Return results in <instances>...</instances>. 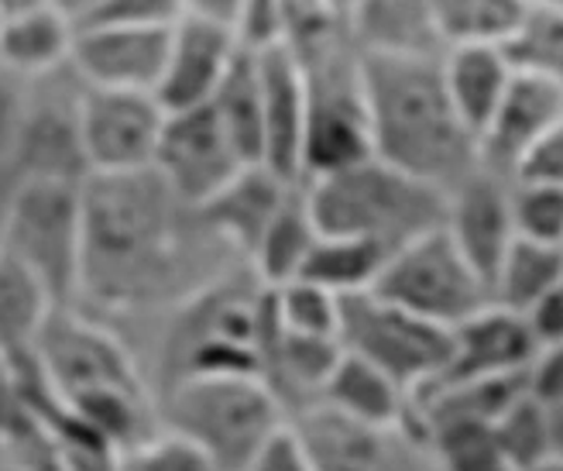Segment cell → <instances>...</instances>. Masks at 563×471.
Wrapping results in <instances>:
<instances>
[{"label": "cell", "instance_id": "1", "mask_svg": "<svg viewBox=\"0 0 563 471\" xmlns=\"http://www.w3.org/2000/svg\"><path fill=\"white\" fill-rule=\"evenodd\" d=\"M247 262L203 210L183 204L155 169L82 183V280L76 307L137 341Z\"/></svg>", "mask_w": 563, "mask_h": 471}, {"label": "cell", "instance_id": "2", "mask_svg": "<svg viewBox=\"0 0 563 471\" xmlns=\"http://www.w3.org/2000/svg\"><path fill=\"white\" fill-rule=\"evenodd\" d=\"M364 87L382 162L446 193L482 165L477 138L450 103L443 55H364Z\"/></svg>", "mask_w": 563, "mask_h": 471}, {"label": "cell", "instance_id": "3", "mask_svg": "<svg viewBox=\"0 0 563 471\" xmlns=\"http://www.w3.org/2000/svg\"><path fill=\"white\" fill-rule=\"evenodd\" d=\"M302 183L320 234L372 241L388 255L446 224V189L422 183L378 155Z\"/></svg>", "mask_w": 563, "mask_h": 471}, {"label": "cell", "instance_id": "4", "mask_svg": "<svg viewBox=\"0 0 563 471\" xmlns=\"http://www.w3.org/2000/svg\"><path fill=\"white\" fill-rule=\"evenodd\" d=\"M306 87L302 179L330 176L375 155L364 55L347 28L333 21L289 45Z\"/></svg>", "mask_w": 563, "mask_h": 471}, {"label": "cell", "instance_id": "5", "mask_svg": "<svg viewBox=\"0 0 563 471\" xmlns=\"http://www.w3.org/2000/svg\"><path fill=\"white\" fill-rule=\"evenodd\" d=\"M158 417L217 471H244L289 413L262 375H189L158 393Z\"/></svg>", "mask_w": 563, "mask_h": 471}, {"label": "cell", "instance_id": "6", "mask_svg": "<svg viewBox=\"0 0 563 471\" xmlns=\"http://www.w3.org/2000/svg\"><path fill=\"white\" fill-rule=\"evenodd\" d=\"M55 299L76 307L82 280V183L24 179L4 252Z\"/></svg>", "mask_w": 563, "mask_h": 471}, {"label": "cell", "instance_id": "7", "mask_svg": "<svg viewBox=\"0 0 563 471\" xmlns=\"http://www.w3.org/2000/svg\"><path fill=\"white\" fill-rule=\"evenodd\" d=\"M336 341L347 354L399 382L412 399L446 369L450 351H454V330L422 320L368 289L341 299Z\"/></svg>", "mask_w": 563, "mask_h": 471}, {"label": "cell", "instance_id": "8", "mask_svg": "<svg viewBox=\"0 0 563 471\" xmlns=\"http://www.w3.org/2000/svg\"><path fill=\"white\" fill-rule=\"evenodd\" d=\"M372 293L446 330H454L492 303L488 283L474 272L443 228L391 252Z\"/></svg>", "mask_w": 563, "mask_h": 471}, {"label": "cell", "instance_id": "9", "mask_svg": "<svg viewBox=\"0 0 563 471\" xmlns=\"http://www.w3.org/2000/svg\"><path fill=\"white\" fill-rule=\"evenodd\" d=\"M82 90L87 83L73 73V66L27 79V110L14 155L24 179H90L82 152Z\"/></svg>", "mask_w": 563, "mask_h": 471}, {"label": "cell", "instance_id": "10", "mask_svg": "<svg viewBox=\"0 0 563 471\" xmlns=\"http://www.w3.org/2000/svg\"><path fill=\"white\" fill-rule=\"evenodd\" d=\"M165 118L168 110L145 90H82V152L90 176L152 169Z\"/></svg>", "mask_w": 563, "mask_h": 471}, {"label": "cell", "instance_id": "11", "mask_svg": "<svg viewBox=\"0 0 563 471\" xmlns=\"http://www.w3.org/2000/svg\"><path fill=\"white\" fill-rule=\"evenodd\" d=\"M152 169L183 204L200 210L241 169H247V162L234 149L228 131L220 128L213 110L196 107V110H176V114L165 118Z\"/></svg>", "mask_w": 563, "mask_h": 471}, {"label": "cell", "instance_id": "12", "mask_svg": "<svg viewBox=\"0 0 563 471\" xmlns=\"http://www.w3.org/2000/svg\"><path fill=\"white\" fill-rule=\"evenodd\" d=\"M168 39H173V24H82L76 28L69 66L87 87L155 94L165 69Z\"/></svg>", "mask_w": 563, "mask_h": 471}, {"label": "cell", "instance_id": "13", "mask_svg": "<svg viewBox=\"0 0 563 471\" xmlns=\"http://www.w3.org/2000/svg\"><path fill=\"white\" fill-rule=\"evenodd\" d=\"M443 231L492 289L501 259L509 255V248L519 238L512 217V179L477 165L467 179L446 193Z\"/></svg>", "mask_w": 563, "mask_h": 471}, {"label": "cell", "instance_id": "14", "mask_svg": "<svg viewBox=\"0 0 563 471\" xmlns=\"http://www.w3.org/2000/svg\"><path fill=\"white\" fill-rule=\"evenodd\" d=\"M238 55H241V42L231 28L200 18H179L173 24L165 69L155 90L158 103L168 114L207 107L223 76L231 73Z\"/></svg>", "mask_w": 563, "mask_h": 471}, {"label": "cell", "instance_id": "15", "mask_svg": "<svg viewBox=\"0 0 563 471\" xmlns=\"http://www.w3.org/2000/svg\"><path fill=\"white\" fill-rule=\"evenodd\" d=\"M540 344L532 341L529 327L519 314H509L488 303L464 324L454 327V351L433 385L422 393L443 390V385H464V382H488L505 375H522L537 362ZM419 396V393H416Z\"/></svg>", "mask_w": 563, "mask_h": 471}, {"label": "cell", "instance_id": "16", "mask_svg": "<svg viewBox=\"0 0 563 471\" xmlns=\"http://www.w3.org/2000/svg\"><path fill=\"white\" fill-rule=\"evenodd\" d=\"M560 121H563V90L547 79L516 73L495 110V118L488 121L482 138H477L482 165L512 179L519 162Z\"/></svg>", "mask_w": 563, "mask_h": 471}, {"label": "cell", "instance_id": "17", "mask_svg": "<svg viewBox=\"0 0 563 471\" xmlns=\"http://www.w3.org/2000/svg\"><path fill=\"white\" fill-rule=\"evenodd\" d=\"M262 79V165L286 179H302V138H306V87L296 52L275 45L255 52Z\"/></svg>", "mask_w": 563, "mask_h": 471}, {"label": "cell", "instance_id": "18", "mask_svg": "<svg viewBox=\"0 0 563 471\" xmlns=\"http://www.w3.org/2000/svg\"><path fill=\"white\" fill-rule=\"evenodd\" d=\"M296 183L299 179L272 173L268 165H247L200 210L207 224L251 265V252L258 248L265 228L272 224L278 207L286 204Z\"/></svg>", "mask_w": 563, "mask_h": 471}, {"label": "cell", "instance_id": "19", "mask_svg": "<svg viewBox=\"0 0 563 471\" xmlns=\"http://www.w3.org/2000/svg\"><path fill=\"white\" fill-rule=\"evenodd\" d=\"M364 55H443L433 0H357L344 21Z\"/></svg>", "mask_w": 563, "mask_h": 471}, {"label": "cell", "instance_id": "20", "mask_svg": "<svg viewBox=\"0 0 563 471\" xmlns=\"http://www.w3.org/2000/svg\"><path fill=\"white\" fill-rule=\"evenodd\" d=\"M516 69L501 45H450L443 52V83L464 128L482 138L509 90Z\"/></svg>", "mask_w": 563, "mask_h": 471}, {"label": "cell", "instance_id": "21", "mask_svg": "<svg viewBox=\"0 0 563 471\" xmlns=\"http://www.w3.org/2000/svg\"><path fill=\"white\" fill-rule=\"evenodd\" d=\"M317 406H327L357 424L402 427L409 413V393L375 365L361 362L341 348V362L333 365Z\"/></svg>", "mask_w": 563, "mask_h": 471}, {"label": "cell", "instance_id": "22", "mask_svg": "<svg viewBox=\"0 0 563 471\" xmlns=\"http://www.w3.org/2000/svg\"><path fill=\"white\" fill-rule=\"evenodd\" d=\"M76 24L52 4L0 21V66L35 79L59 66H69Z\"/></svg>", "mask_w": 563, "mask_h": 471}, {"label": "cell", "instance_id": "23", "mask_svg": "<svg viewBox=\"0 0 563 471\" xmlns=\"http://www.w3.org/2000/svg\"><path fill=\"white\" fill-rule=\"evenodd\" d=\"M59 310L32 272L0 255V358L21 365L35 358L48 317Z\"/></svg>", "mask_w": 563, "mask_h": 471}, {"label": "cell", "instance_id": "24", "mask_svg": "<svg viewBox=\"0 0 563 471\" xmlns=\"http://www.w3.org/2000/svg\"><path fill=\"white\" fill-rule=\"evenodd\" d=\"M317 241H320V228L313 220V210H309L306 183L299 179L289 189L286 204L272 217V224L265 228L258 248L251 252V272H255L265 286L292 283L302 272Z\"/></svg>", "mask_w": 563, "mask_h": 471}, {"label": "cell", "instance_id": "25", "mask_svg": "<svg viewBox=\"0 0 563 471\" xmlns=\"http://www.w3.org/2000/svg\"><path fill=\"white\" fill-rule=\"evenodd\" d=\"M563 283V248L522 241L509 248L492 280V303L509 314H529L540 299H547Z\"/></svg>", "mask_w": 563, "mask_h": 471}, {"label": "cell", "instance_id": "26", "mask_svg": "<svg viewBox=\"0 0 563 471\" xmlns=\"http://www.w3.org/2000/svg\"><path fill=\"white\" fill-rule=\"evenodd\" d=\"M220 128L228 131L234 149L244 155L247 165H262L265 152V131H262V79L255 52L241 48L231 73L223 76L213 100L207 103Z\"/></svg>", "mask_w": 563, "mask_h": 471}, {"label": "cell", "instance_id": "27", "mask_svg": "<svg viewBox=\"0 0 563 471\" xmlns=\"http://www.w3.org/2000/svg\"><path fill=\"white\" fill-rule=\"evenodd\" d=\"M385 259H388V252H382V248L372 241L320 234V241L313 244V252H309L296 280L317 283L327 293L344 299V296L368 293L378 280Z\"/></svg>", "mask_w": 563, "mask_h": 471}, {"label": "cell", "instance_id": "28", "mask_svg": "<svg viewBox=\"0 0 563 471\" xmlns=\"http://www.w3.org/2000/svg\"><path fill=\"white\" fill-rule=\"evenodd\" d=\"M501 52L516 73L547 79L563 90V8L553 0H532Z\"/></svg>", "mask_w": 563, "mask_h": 471}, {"label": "cell", "instance_id": "29", "mask_svg": "<svg viewBox=\"0 0 563 471\" xmlns=\"http://www.w3.org/2000/svg\"><path fill=\"white\" fill-rule=\"evenodd\" d=\"M532 0H433L443 45H505Z\"/></svg>", "mask_w": 563, "mask_h": 471}, {"label": "cell", "instance_id": "30", "mask_svg": "<svg viewBox=\"0 0 563 471\" xmlns=\"http://www.w3.org/2000/svg\"><path fill=\"white\" fill-rule=\"evenodd\" d=\"M268 303L275 324L289 330V335L336 341V330H341V296L327 293L317 283L292 280L282 286H268Z\"/></svg>", "mask_w": 563, "mask_h": 471}, {"label": "cell", "instance_id": "31", "mask_svg": "<svg viewBox=\"0 0 563 471\" xmlns=\"http://www.w3.org/2000/svg\"><path fill=\"white\" fill-rule=\"evenodd\" d=\"M495 440L501 458L509 461L512 471H529L550 458V437H547V409L529 393L512 403L495 420Z\"/></svg>", "mask_w": 563, "mask_h": 471}, {"label": "cell", "instance_id": "32", "mask_svg": "<svg viewBox=\"0 0 563 471\" xmlns=\"http://www.w3.org/2000/svg\"><path fill=\"white\" fill-rule=\"evenodd\" d=\"M512 217L522 241L563 248V189L512 179Z\"/></svg>", "mask_w": 563, "mask_h": 471}, {"label": "cell", "instance_id": "33", "mask_svg": "<svg viewBox=\"0 0 563 471\" xmlns=\"http://www.w3.org/2000/svg\"><path fill=\"white\" fill-rule=\"evenodd\" d=\"M114 471H217L203 451H196L179 434L158 427L152 437L118 454Z\"/></svg>", "mask_w": 563, "mask_h": 471}, {"label": "cell", "instance_id": "34", "mask_svg": "<svg viewBox=\"0 0 563 471\" xmlns=\"http://www.w3.org/2000/svg\"><path fill=\"white\" fill-rule=\"evenodd\" d=\"M244 471H317V461L296 420H286L265 437V445L251 454Z\"/></svg>", "mask_w": 563, "mask_h": 471}, {"label": "cell", "instance_id": "35", "mask_svg": "<svg viewBox=\"0 0 563 471\" xmlns=\"http://www.w3.org/2000/svg\"><path fill=\"white\" fill-rule=\"evenodd\" d=\"M183 18L176 0H97V8L82 24H134V28H165Z\"/></svg>", "mask_w": 563, "mask_h": 471}, {"label": "cell", "instance_id": "36", "mask_svg": "<svg viewBox=\"0 0 563 471\" xmlns=\"http://www.w3.org/2000/svg\"><path fill=\"white\" fill-rule=\"evenodd\" d=\"M24 110H27V79L0 66V162L14 165Z\"/></svg>", "mask_w": 563, "mask_h": 471}, {"label": "cell", "instance_id": "37", "mask_svg": "<svg viewBox=\"0 0 563 471\" xmlns=\"http://www.w3.org/2000/svg\"><path fill=\"white\" fill-rule=\"evenodd\" d=\"M512 179L563 189V121H560L550 134L540 138L537 149H532V152L519 162V169H516Z\"/></svg>", "mask_w": 563, "mask_h": 471}, {"label": "cell", "instance_id": "38", "mask_svg": "<svg viewBox=\"0 0 563 471\" xmlns=\"http://www.w3.org/2000/svg\"><path fill=\"white\" fill-rule=\"evenodd\" d=\"M282 21H286V45L320 32V28L333 24L336 18L330 14L327 0H278Z\"/></svg>", "mask_w": 563, "mask_h": 471}, {"label": "cell", "instance_id": "39", "mask_svg": "<svg viewBox=\"0 0 563 471\" xmlns=\"http://www.w3.org/2000/svg\"><path fill=\"white\" fill-rule=\"evenodd\" d=\"M522 320L540 351L563 348V289H553L547 299H540L529 314H522Z\"/></svg>", "mask_w": 563, "mask_h": 471}, {"label": "cell", "instance_id": "40", "mask_svg": "<svg viewBox=\"0 0 563 471\" xmlns=\"http://www.w3.org/2000/svg\"><path fill=\"white\" fill-rule=\"evenodd\" d=\"M183 18H200V21H213L234 32V21L244 8V0H176Z\"/></svg>", "mask_w": 563, "mask_h": 471}, {"label": "cell", "instance_id": "41", "mask_svg": "<svg viewBox=\"0 0 563 471\" xmlns=\"http://www.w3.org/2000/svg\"><path fill=\"white\" fill-rule=\"evenodd\" d=\"M21 186H24V176H21L18 165L0 162V252H4V241H8L11 220H14V207H18Z\"/></svg>", "mask_w": 563, "mask_h": 471}, {"label": "cell", "instance_id": "42", "mask_svg": "<svg viewBox=\"0 0 563 471\" xmlns=\"http://www.w3.org/2000/svg\"><path fill=\"white\" fill-rule=\"evenodd\" d=\"M543 406V403H540ZM547 409V437H550V458L563 461V403L543 406Z\"/></svg>", "mask_w": 563, "mask_h": 471}, {"label": "cell", "instance_id": "43", "mask_svg": "<svg viewBox=\"0 0 563 471\" xmlns=\"http://www.w3.org/2000/svg\"><path fill=\"white\" fill-rule=\"evenodd\" d=\"M48 4H52L55 11H63L73 24H79L82 18H87V14L97 8V0H48Z\"/></svg>", "mask_w": 563, "mask_h": 471}, {"label": "cell", "instance_id": "44", "mask_svg": "<svg viewBox=\"0 0 563 471\" xmlns=\"http://www.w3.org/2000/svg\"><path fill=\"white\" fill-rule=\"evenodd\" d=\"M48 0H0V21L8 18H18L24 11H35V8H45Z\"/></svg>", "mask_w": 563, "mask_h": 471}, {"label": "cell", "instance_id": "45", "mask_svg": "<svg viewBox=\"0 0 563 471\" xmlns=\"http://www.w3.org/2000/svg\"><path fill=\"white\" fill-rule=\"evenodd\" d=\"M327 4H330V14L336 18V21H347V14L354 11V4H357V0H327Z\"/></svg>", "mask_w": 563, "mask_h": 471}, {"label": "cell", "instance_id": "46", "mask_svg": "<svg viewBox=\"0 0 563 471\" xmlns=\"http://www.w3.org/2000/svg\"><path fill=\"white\" fill-rule=\"evenodd\" d=\"M529 471H563V461H556V458H547V461H540V464H532Z\"/></svg>", "mask_w": 563, "mask_h": 471}, {"label": "cell", "instance_id": "47", "mask_svg": "<svg viewBox=\"0 0 563 471\" xmlns=\"http://www.w3.org/2000/svg\"><path fill=\"white\" fill-rule=\"evenodd\" d=\"M430 471H437V468H433V464H430Z\"/></svg>", "mask_w": 563, "mask_h": 471}, {"label": "cell", "instance_id": "48", "mask_svg": "<svg viewBox=\"0 0 563 471\" xmlns=\"http://www.w3.org/2000/svg\"><path fill=\"white\" fill-rule=\"evenodd\" d=\"M560 289H563V283H560Z\"/></svg>", "mask_w": 563, "mask_h": 471}]
</instances>
